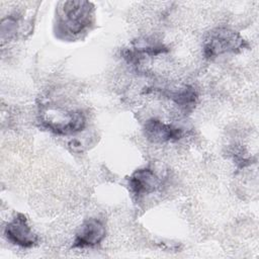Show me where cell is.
Segmentation results:
<instances>
[{
  "label": "cell",
  "instance_id": "obj_4",
  "mask_svg": "<svg viewBox=\"0 0 259 259\" xmlns=\"http://www.w3.org/2000/svg\"><path fill=\"white\" fill-rule=\"evenodd\" d=\"M57 117L45 118L44 125L58 135H70L80 132L86 124V118L82 111L57 112Z\"/></svg>",
  "mask_w": 259,
  "mask_h": 259
},
{
  "label": "cell",
  "instance_id": "obj_1",
  "mask_svg": "<svg viewBox=\"0 0 259 259\" xmlns=\"http://www.w3.org/2000/svg\"><path fill=\"white\" fill-rule=\"evenodd\" d=\"M249 48L247 40L236 30L218 27L206 35L203 42V55L212 59L227 53H239Z\"/></svg>",
  "mask_w": 259,
  "mask_h": 259
},
{
  "label": "cell",
  "instance_id": "obj_3",
  "mask_svg": "<svg viewBox=\"0 0 259 259\" xmlns=\"http://www.w3.org/2000/svg\"><path fill=\"white\" fill-rule=\"evenodd\" d=\"M4 233L8 241L22 248H31L38 241V237L29 227L26 217L20 212L6 225Z\"/></svg>",
  "mask_w": 259,
  "mask_h": 259
},
{
  "label": "cell",
  "instance_id": "obj_7",
  "mask_svg": "<svg viewBox=\"0 0 259 259\" xmlns=\"http://www.w3.org/2000/svg\"><path fill=\"white\" fill-rule=\"evenodd\" d=\"M144 134L147 140L152 143L173 142L181 139L183 136L181 128L156 118H151L146 121L144 125Z\"/></svg>",
  "mask_w": 259,
  "mask_h": 259
},
{
  "label": "cell",
  "instance_id": "obj_6",
  "mask_svg": "<svg viewBox=\"0 0 259 259\" xmlns=\"http://www.w3.org/2000/svg\"><path fill=\"white\" fill-rule=\"evenodd\" d=\"M161 185L162 178L151 167L137 169L128 178L130 189L137 197L153 193Z\"/></svg>",
  "mask_w": 259,
  "mask_h": 259
},
{
  "label": "cell",
  "instance_id": "obj_2",
  "mask_svg": "<svg viewBox=\"0 0 259 259\" xmlns=\"http://www.w3.org/2000/svg\"><path fill=\"white\" fill-rule=\"evenodd\" d=\"M93 5L87 1H67L63 6V24L70 33L77 34L91 22Z\"/></svg>",
  "mask_w": 259,
  "mask_h": 259
},
{
  "label": "cell",
  "instance_id": "obj_8",
  "mask_svg": "<svg viewBox=\"0 0 259 259\" xmlns=\"http://www.w3.org/2000/svg\"><path fill=\"white\" fill-rule=\"evenodd\" d=\"M168 96L184 110L192 109L197 101V93L191 86H185L179 90L171 91Z\"/></svg>",
  "mask_w": 259,
  "mask_h": 259
},
{
  "label": "cell",
  "instance_id": "obj_5",
  "mask_svg": "<svg viewBox=\"0 0 259 259\" xmlns=\"http://www.w3.org/2000/svg\"><path fill=\"white\" fill-rule=\"evenodd\" d=\"M106 229L104 223L99 219H88L78 229L72 248L94 247L105 238Z\"/></svg>",
  "mask_w": 259,
  "mask_h": 259
}]
</instances>
